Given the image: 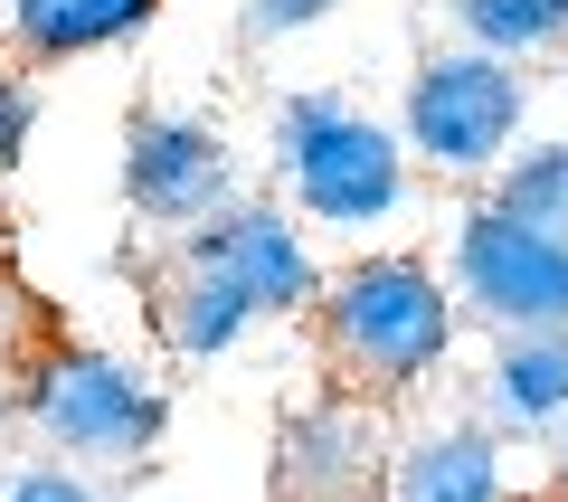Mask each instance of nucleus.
Returning a JSON list of instances; mask_svg holds the SVG:
<instances>
[{"label":"nucleus","mask_w":568,"mask_h":502,"mask_svg":"<svg viewBox=\"0 0 568 502\" xmlns=\"http://www.w3.org/2000/svg\"><path fill=\"white\" fill-rule=\"evenodd\" d=\"M313 322H323V361L351 389H417L465 332L446 275L426 257H407V247L332 265L323 294H313Z\"/></svg>","instance_id":"f257e3e1"},{"label":"nucleus","mask_w":568,"mask_h":502,"mask_svg":"<svg viewBox=\"0 0 568 502\" xmlns=\"http://www.w3.org/2000/svg\"><path fill=\"white\" fill-rule=\"evenodd\" d=\"M275 181L304 228H379L407 209V152L379 114H361L332 86L275 96Z\"/></svg>","instance_id":"f03ea898"},{"label":"nucleus","mask_w":568,"mask_h":502,"mask_svg":"<svg viewBox=\"0 0 568 502\" xmlns=\"http://www.w3.org/2000/svg\"><path fill=\"white\" fill-rule=\"evenodd\" d=\"M20 418H29L39 445H58V464H133V455L162 445L171 399H162V380H142V370L114 361V351L58 342V351L29 361Z\"/></svg>","instance_id":"7ed1b4c3"},{"label":"nucleus","mask_w":568,"mask_h":502,"mask_svg":"<svg viewBox=\"0 0 568 502\" xmlns=\"http://www.w3.org/2000/svg\"><path fill=\"white\" fill-rule=\"evenodd\" d=\"M521 123H530V77L484 48H436V58L407 77L398 104V152L446 171V181H493L511 152H521Z\"/></svg>","instance_id":"20e7f679"},{"label":"nucleus","mask_w":568,"mask_h":502,"mask_svg":"<svg viewBox=\"0 0 568 502\" xmlns=\"http://www.w3.org/2000/svg\"><path fill=\"white\" fill-rule=\"evenodd\" d=\"M446 294H455V313L493 322V342H503V332H568V238L521 228L493 200H474L465 219H455Z\"/></svg>","instance_id":"39448f33"},{"label":"nucleus","mask_w":568,"mask_h":502,"mask_svg":"<svg viewBox=\"0 0 568 502\" xmlns=\"http://www.w3.org/2000/svg\"><path fill=\"white\" fill-rule=\"evenodd\" d=\"M123 200H133V219H152V228H171V238H190L200 219H219V209L246 200L237 142H227L209 114L142 104V114L123 123Z\"/></svg>","instance_id":"423d86ee"},{"label":"nucleus","mask_w":568,"mask_h":502,"mask_svg":"<svg viewBox=\"0 0 568 502\" xmlns=\"http://www.w3.org/2000/svg\"><path fill=\"white\" fill-rule=\"evenodd\" d=\"M181 257L209 265V275H227L256 303V322L265 313H313V294H323V257H313L304 219L284 200H237V209H219V219H200L181 238Z\"/></svg>","instance_id":"0eeeda50"},{"label":"nucleus","mask_w":568,"mask_h":502,"mask_svg":"<svg viewBox=\"0 0 568 502\" xmlns=\"http://www.w3.org/2000/svg\"><path fill=\"white\" fill-rule=\"evenodd\" d=\"M379 483V418L361 408V389L313 399L284 418L275 436V502H369Z\"/></svg>","instance_id":"6e6552de"},{"label":"nucleus","mask_w":568,"mask_h":502,"mask_svg":"<svg viewBox=\"0 0 568 502\" xmlns=\"http://www.w3.org/2000/svg\"><path fill=\"white\" fill-rule=\"evenodd\" d=\"M568 426V332H503L484 361V436Z\"/></svg>","instance_id":"1a4fd4ad"},{"label":"nucleus","mask_w":568,"mask_h":502,"mask_svg":"<svg viewBox=\"0 0 568 502\" xmlns=\"http://www.w3.org/2000/svg\"><path fill=\"white\" fill-rule=\"evenodd\" d=\"M152 322H162V342L181 351V361H227V351L256 332V303H246L227 275L171 257V275L152 284Z\"/></svg>","instance_id":"9d476101"},{"label":"nucleus","mask_w":568,"mask_h":502,"mask_svg":"<svg viewBox=\"0 0 568 502\" xmlns=\"http://www.w3.org/2000/svg\"><path fill=\"white\" fill-rule=\"evenodd\" d=\"M388 502H503V436H484V426H426L388 464Z\"/></svg>","instance_id":"9b49d317"},{"label":"nucleus","mask_w":568,"mask_h":502,"mask_svg":"<svg viewBox=\"0 0 568 502\" xmlns=\"http://www.w3.org/2000/svg\"><path fill=\"white\" fill-rule=\"evenodd\" d=\"M152 10H162V0H0L20 58H95V48L152 29Z\"/></svg>","instance_id":"f8f14e48"},{"label":"nucleus","mask_w":568,"mask_h":502,"mask_svg":"<svg viewBox=\"0 0 568 502\" xmlns=\"http://www.w3.org/2000/svg\"><path fill=\"white\" fill-rule=\"evenodd\" d=\"M455 48H484L503 67H530L549 48H568V0H455Z\"/></svg>","instance_id":"ddd939ff"},{"label":"nucleus","mask_w":568,"mask_h":502,"mask_svg":"<svg viewBox=\"0 0 568 502\" xmlns=\"http://www.w3.org/2000/svg\"><path fill=\"white\" fill-rule=\"evenodd\" d=\"M503 219H521V228H549V238H568V133L559 142H521V152L493 171V190H484Z\"/></svg>","instance_id":"4468645a"},{"label":"nucleus","mask_w":568,"mask_h":502,"mask_svg":"<svg viewBox=\"0 0 568 502\" xmlns=\"http://www.w3.org/2000/svg\"><path fill=\"white\" fill-rule=\"evenodd\" d=\"M29 133H39V86L20 67H0V181L29 161Z\"/></svg>","instance_id":"2eb2a0df"},{"label":"nucleus","mask_w":568,"mask_h":502,"mask_svg":"<svg viewBox=\"0 0 568 502\" xmlns=\"http://www.w3.org/2000/svg\"><path fill=\"white\" fill-rule=\"evenodd\" d=\"M332 10H342V0H246V10H237V29L275 48V39H304V29H323Z\"/></svg>","instance_id":"dca6fc26"},{"label":"nucleus","mask_w":568,"mask_h":502,"mask_svg":"<svg viewBox=\"0 0 568 502\" xmlns=\"http://www.w3.org/2000/svg\"><path fill=\"white\" fill-rule=\"evenodd\" d=\"M0 502H95V483H85L77 464L48 455V464H20V474L0 483Z\"/></svg>","instance_id":"f3484780"},{"label":"nucleus","mask_w":568,"mask_h":502,"mask_svg":"<svg viewBox=\"0 0 568 502\" xmlns=\"http://www.w3.org/2000/svg\"><path fill=\"white\" fill-rule=\"evenodd\" d=\"M559 502H568V426H559Z\"/></svg>","instance_id":"a211bd4d"},{"label":"nucleus","mask_w":568,"mask_h":502,"mask_svg":"<svg viewBox=\"0 0 568 502\" xmlns=\"http://www.w3.org/2000/svg\"><path fill=\"white\" fill-rule=\"evenodd\" d=\"M0 238H10V228H0Z\"/></svg>","instance_id":"6ab92c4d"},{"label":"nucleus","mask_w":568,"mask_h":502,"mask_svg":"<svg viewBox=\"0 0 568 502\" xmlns=\"http://www.w3.org/2000/svg\"><path fill=\"white\" fill-rule=\"evenodd\" d=\"M549 502H559V493H549Z\"/></svg>","instance_id":"aec40b11"}]
</instances>
